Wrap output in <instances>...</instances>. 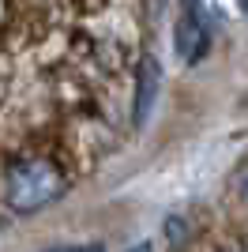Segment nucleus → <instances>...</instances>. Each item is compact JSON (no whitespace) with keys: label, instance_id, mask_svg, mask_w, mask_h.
Wrapping results in <instances>:
<instances>
[{"label":"nucleus","instance_id":"nucleus-8","mask_svg":"<svg viewBox=\"0 0 248 252\" xmlns=\"http://www.w3.org/2000/svg\"><path fill=\"white\" fill-rule=\"evenodd\" d=\"M241 192H245V200H248V177H245V185H241Z\"/></svg>","mask_w":248,"mask_h":252},{"label":"nucleus","instance_id":"nucleus-1","mask_svg":"<svg viewBox=\"0 0 248 252\" xmlns=\"http://www.w3.org/2000/svg\"><path fill=\"white\" fill-rule=\"evenodd\" d=\"M61 192H64V177L53 162L23 158L8 169L4 200H8V211H15V215H34V211L49 207Z\"/></svg>","mask_w":248,"mask_h":252},{"label":"nucleus","instance_id":"nucleus-4","mask_svg":"<svg viewBox=\"0 0 248 252\" xmlns=\"http://www.w3.org/2000/svg\"><path fill=\"white\" fill-rule=\"evenodd\" d=\"M41 252H105V245H98V241H91V245H49Z\"/></svg>","mask_w":248,"mask_h":252},{"label":"nucleus","instance_id":"nucleus-3","mask_svg":"<svg viewBox=\"0 0 248 252\" xmlns=\"http://www.w3.org/2000/svg\"><path fill=\"white\" fill-rule=\"evenodd\" d=\"M158 91H162V64H158V57L147 53L139 61V72H135V98H132V125L135 128H143L151 121V113L158 105Z\"/></svg>","mask_w":248,"mask_h":252},{"label":"nucleus","instance_id":"nucleus-6","mask_svg":"<svg viewBox=\"0 0 248 252\" xmlns=\"http://www.w3.org/2000/svg\"><path fill=\"white\" fill-rule=\"evenodd\" d=\"M124 252H155V245H151V241H135V245H128Z\"/></svg>","mask_w":248,"mask_h":252},{"label":"nucleus","instance_id":"nucleus-9","mask_svg":"<svg viewBox=\"0 0 248 252\" xmlns=\"http://www.w3.org/2000/svg\"><path fill=\"white\" fill-rule=\"evenodd\" d=\"M241 8H245V15H248V0H241Z\"/></svg>","mask_w":248,"mask_h":252},{"label":"nucleus","instance_id":"nucleus-5","mask_svg":"<svg viewBox=\"0 0 248 252\" xmlns=\"http://www.w3.org/2000/svg\"><path fill=\"white\" fill-rule=\"evenodd\" d=\"M165 233H169V237H181V233H185V226H181L177 219H169V222H165Z\"/></svg>","mask_w":248,"mask_h":252},{"label":"nucleus","instance_id":"nucleus-7","mask_svg":"<svg viewBox=\"0 0 248 252\" xmlns=\"http://www.w3.org/2000/svg\"><path fill=\"white\" fill-rule=\"evenodd\" d=\"M181 8H199V0H181Z\"/></svg>","mask_w":248,"mask_h":252},{"label":"nucleus","instance_id":"nucleus-2","mask_svg":"<svg viewBox=\"0 0 248 252\" xmlns=\"http://www.w3.org/2000/svg\"><path fill=\"white\" fill-rule=\"evenodd\" d=\"M207 49H211V34H207V27H203L199 8H181V19H177V31H173L177 61L196 64V61H203Z\"/></svg>","mask_w":248,"mask_h":252}]
</instances>
